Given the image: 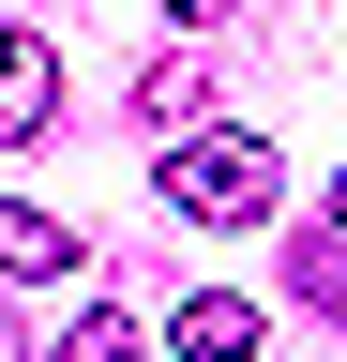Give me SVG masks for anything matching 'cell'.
Here are the masks:
<instances>
[{"instance_id":"obj_1","label":"cell","mask_w":347,"mask_h":362,"mask_svg":"<svg viewBox=\"0 0 347 362\" xmlns=\"http://www.w3.org/2000/svg\"><path fill=\"white\" fill-rule=\"evenodd\" d=\"M166 211L182 226H257L272 211V151H257V136H182V151H166Z\"/></svg>"},{"instance_id":"obj_2","label":"cell","mask_w":347,"mask_h":362,"mask_svg":"<svg viewBox=\"0 0 347 362\" xmlns=\"http://www.w3.org/2000/svg\"><path fill=\"white\" fill-rule=\"evenodd\" d=\"M257 347H272V317L242 287H182L166 302V362H257Z\"/></svg>"},{"instance_id":"obj_3","label":"cell","mask_w":347,"mask_h":362,"mask_svg":"<svg viewBox=\"0 0 347 362\" xmlns=\"http://www.w3.org/2000/svg\"><path fill=\"white\" fill-rule=\"evenodd\" d=\"M61 121V61H46V30H0V151L16 136H46Z\"/></svg>"},{"instance_id":"obj_4","label":"cell","mask_w":347,"mask_h":362,"mask_svg":"<svg viewBox=\"0 0 347 362\" xmlns=\"http://www.w3.org/2000/svg\"><path fill=\"white\" fill-rule=\"evenodd\" d=\"M61 272H76V226L30 211V197H0V287H61Z\"/></svg>"},{"instance_id":"obj_5","label":"cell","mask_w":347,"mask_h":362,"mask_svg":"<svg viewBox=\"0 0 347 362\" xmlns=\"http://www.w3.org/2000/svg\"><path fill=\"white\" fill-rule=\"evenodd\" d=\"M287 287L317 302V317H347V226H332V211H317V226L287 242Z\"/></svg>"},{"instance_id":"obj_6","label":"cell","mask_w":347,"mask_h":362,"mask_svg":"<svg viewBox=\"0 0 347 362\" xmlns=\"http://www.w3.org/2000/svg\"><path fill=\"white\" fill-rule=\"evenodd\" d=\"M196 106H211V61H151V76H136V121H151V136H182Z\"/></svg>"},{"instance_id":"obj_7","label":"cell","mask_w":347,"mask_h":362,"mask_svg":"<svg viewBox=\"0 0 347 362\" xmlns=\"http://www.w3.org/2000/svg\"><path fill=\"white\" fill-rule=\"evenodd\" d=\"M46 362H151V332H136V317H121V302H91V317H76V332H61Z\"/></svg>"},{"instance_id":"obj_8","label":"cell","mask_w":347,"mask_h":362,"mask_svg":"<svg viewBox=\"0 0 347 362\" xmlns=\"http://www.w3.org/2000/svg\"><path fill=\"white\" fill-rule=\"evenodd\" d=\"M166 16H242V0H166Z\"/></svg>"},{"instance_id":"obj_9","label":"cell","mask_w":347,"mask_h":362,"mask_svg":"<svg viewBox=\"0 0 347 362\" xmlns=\"http://www.w3.org/2000/svg\"><path fill=\"white\" fill-rule=\"evenodd\" d=\"M0 362H30V332H16V317H0Z\"/></svg>"},{"instance_id":"obj_10","label":"cell","mask_w":347,"mask_h":362,"mask_svg":"<svg viewBox=\"0 0 347 362\" xmlns=\"http://www.w3.org/2000/svg\"><path fill=\"white\" fill-rule=\"evenodd\" d=\"M332 226H347V181H332Z\"/></svg>"}]
</instances>
